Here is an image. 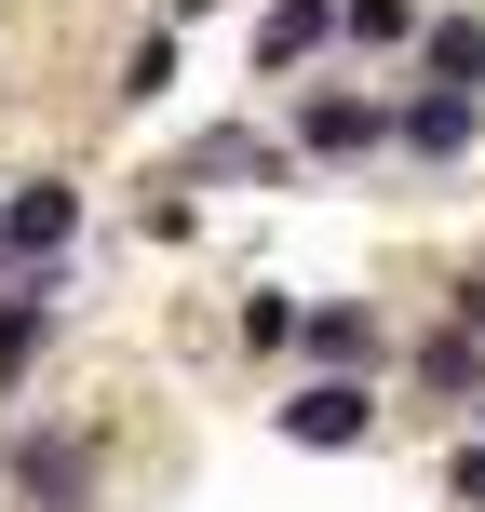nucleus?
<instances>
[{"label":"nucleus","instance_id":"6e6552de","mask_svg":"<svg viewBox=\"0 0 485 512\" xmlns=\"http://www.w3.org/2000/svg\"><path fill=\"white\" fill-rule=\"evenodd\" d=\"M297 351H310V378H378V364H391V324L364 297H310V337H297Z\"/></svg>","mask_w":485,"mask_h":512},{"label":"nucleus","instance_id":"1a4fd4ad","mask_svg":"<svg viewBox=\"0 0 485 512\" xmlns=\"http://www.w3.org/2000/svg\"><path fill=\"white\" fill-rule=\"evenodd\" d=\"M54 283H27V270H0V405H14L27 378H41V351H54Z\"/></svg>","mask_w":485,"mask_h":512},{"label":"nucleus","instance_id":"dca6fc26","mask_svg":"<svg viewBox=\"0 0 485 512\" xmlns=\"http://www.w3.org/2000/svg\"><path fill=\"white\" fill-rule=\"evenodd\" d=\"M445 499H459V512H485V432H459V445H445Z\"/></svg>","mask_w":485,"mask_h":512},{"label":"nucleus","instance_id":"9b49d317","mask_svg":"<svg viewBox=\"0 0 485 512\" xmlns=\"http://www.w3.org/2000/svg\"><path fill=\"white\" fill-rule=\"evenodd\" d=\"M176 68H189V54H176V27H135V41H122V68H108V108H122V122H149V108L176 95Z\"/></svg>","mask_w":485,"mask_h":512},{"label":"nucleus","instance_id":"ddd939ff","mask_svg":"<svg viewBox=\"0 0 485 512\" xmlns=\"http://www.w3.org/2000/svg\"><path fill=\"white\" fill-rule=\"evenodd\" d=\"M418 81H472L485 95V14H432L418 27Z\"/></svg>","mask_w":485,"mask_h":512},{"label":"nucleus","instance_id":"f03ea898","mask_svg":"<svg viewBox=\"0 0 485 512\" xmlns=\"http://www.w3.org/2000/svg\"><path fill=\"white\" fill-rule=\"evenodd\" d=\"M283 135H297L310 176H351V162H391V149H405V95H364V81H297Z\"/></svg>","mask_w":485,"mask_h":512},{"label":"nucleus","instance_id":"7ed1b4c3","mask_svg":"<svg viewBox=\"0 0 485 512\" xmlns=\"http://www.w3.org/2000/svg\"><path fill=\"white\" fill-rule=\"evenodd\" d=\"M68 243H81V176H54V162H27V176L0 189V270L54 283V270H68Z\"/></svg>","mask_w":485,"mask_h":512},{"label":"nucleus","instance_id":"4468645a","mask_svg":"<svg viewBox=\"0 0 485 512\" xmlns=\"http://www.w3.org/2000/svg\"><path fill=\"white\" fill-rule=\"evenodd\" d=\"M230 337H243V351H297V337H310V310L283 297V283H243V297H230Z\"/></svg>","mask_w":485,"mask_h":512},{"label":"nucleus","instance_id":"20e7f679","mask_svg":"<svg viewBox=\"0 0 485 512\" xmlns=\"http://www.w3.org/2000/svg\"><path fill=\"white\" fill-rule=\"evenodd\" d=\"M270 432L310 445V459H364V445H378V378H297L270 405Z\"/></svg>","mask_w":485,"mask_h":512},{"label":"nucleus","instance_id":"423d86ee","mask_svg":"<svg viewBox=\"0 0 485 512\" xmlns=\"http://www.w3.org/2000/svg\"><path fill=\"white\" fill-rule=\"evenodd\" d=\"M310 162H297V135L283 122H216V135H189V189H297Z\"/></svg>","mask_w":485,"mask_h":512},{"label":"nucleus","instance_id":"9d476101","mask_svg":"<svg viewBox=\"0 0 485 512\" xmlns=\"http://www.w3.org/2000/svg\"><path fill=\"white\" fill-rule=\"evenodd\" d=\"M418 391H432V405H485V324L445 310V324L418 337Z\"/></svg>","mask_w":485,"mask_h":512},{"label":"nucleus","instance_id":"2eb2a0df","mask_svg":"<svg viewBox=\"0 0 485 512\" xmlns=\"http://www.w3.org/2000/svg\"><path fill=\"white\" fill-rule=\"evenodd\" d=\"M135 230H149V243H203V203H189V176H176V189H149V203H135Z\"/></svg>","mask_w":485,"mask_h":512},{"label":"nucleus","instance_id":"39448f33","mask_svg":"<svg viewBox=\"0 0 485 512\" xmlns=\"http://www.w3.org/2000/svg\"><path fill=\"white\" fill-rule=\"evenodd\" d=\"M472 149H485V95H472V81H405V149H391V162L459 176Z\"/></svg>","mask_w":485,"mask_h":512},{"label":"nucleus","instance_id":"6ab92c4d","mask_svg":"<svg viewBox=\"0 0 485 512\" xmlns=\"http://www.w3.org/2000/svg\"><path fill=\"white\" fill-rule=\"evenodd\" d=\"M472 432H485V405H472Z\"/></svg>","mask_w":485,"mask_h":512},{"label":"nucleus","instance_id":"f3484780","mask_svg":"<svg viewBox=\"0 0 485 512\" xmlns=\"http://www.w3.org/2000/svg\"><path fill=\"white\" fill-rule=\"evenodd\" d=\"M445 310H459V324H485V256H472V270H459V297H445Z\"/></svg>","mask_w":485,"mask_h":512},{"label":"nucleus","instance_id":"a211bd4d","mask_svg":"<svg viewBox=\"0 0 485 512\" xmlns=\"http://www.w3.org/2000/svg\"><path fill=\"white\" fill-rule=\"evenodd\" d=\"M189 14H216V0H162V27H189Z\"/></svg>","mask_w":485,"mask_h":512},{"label":"nucleus","instance_id":"f8f14e48","mask_svg":"<svg viewBox=\"0 0 485 512\" xmlns=\"http://www.w3.org/2000/svg\"><path fill=\"white\" fill-rule=\"evenodd\" d=\"M337 27H351V54H405V68H418V27H432V0H337Z\"/></svg>","mask_w":485,"mask_h":512},{"label":"nucleus","instance_id":"0eeeda50","mask_svg":"<svg viewBox=\"0 0 485 512\" xmlns=\"http://www.w3.org/2000/svg\"><path fill=\"white\" fill-rule=\"evenodd\" d=\"M351 27H337V0H256V41H243V68L256 81H297L310 54H337Z\"/></svg>","mask_w":485,"mask_h":512},{"label":"nucleus","instance_id":"f257e3e1","mask_svg":"<svg viewBox=\"0 0 485 512\" xmlns=\"http://www.w3.org/2000/svg\"><path fill=\"white\" fill-rule=\"evenodd\" d=\"M0 486H14V512H108V432L95 418H14Z\"/></svg>","mask_w":485,"mask_h":512}]
</instances>
